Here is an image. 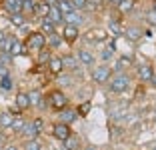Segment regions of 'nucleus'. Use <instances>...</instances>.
I'll return each mask as SVG.
<instances>
[{"label":"nucleus","mask_w":156,"mask_h":150,"mask_svg":"<svg viewBox=\"0 0 156 150\" xmlns=\"http://www.w3.org/2000/svg\"><path fill=\"white\" fill-rule=\"evenodd\" d=\"M130 82H132V78H130L128 72H114L112 78L108 80V84H106V88L110 94H124L130 88Z\"/></svg>","instance_id":"f257e3e1"},{"label":"nucleus","mask_w":156,"mask_h":150,"mask_svg":"<svg viewBox=\"0 0 156 150\" xmlns=\"http://www.w3.org/2000/svg\"><path fill=\"white\" fill-rule=\"evenodd\" d=\"M46 102H48V108L60 112V110L68 108L70 100H68V96H66V92H62L60 88H54V90H50L46 94Z\"/></svg>","instance_id":"f03ea898"},{"label":"nucleus","mask_w":156,"mask_h":150,"mask_svg":"<svg viewBox=\"0 0 156 150\" xmlns=\"http://www.w3.org/2000/svg\"><path fill=\"white\" fill-rule=\"evenodd\" d=\"M112 74H114V70H112V66L110 64H106V62H102V64H98V66H94V68H90V78H92V82L94 84H108V80L112 78Z\"/></svg>","instance_id":"7ed1b4c3"},{"label":"nucleus","mask_w":156,"mask_h":150,"mask_svg":"<svg viewBox=\"0 0 156 150\" xmlns=\"http://www.w3.org/2000/svg\"><path fill=\"white\" fill-rule=\"evenodd\" d=\"M24 46H26V52H40V50L46 48V36L42 34L40 30H32L24 38Z\"/></svg>","instance_id":"20e7f679"},{"label":"nucleus","mask_w":156,"mask_h":150,"mask_svg":"<svg viewBox=\"0 0 156 150\" xmlns=\"http://www.w3.org/2000/svg\"><path fill=\"white\" fill-rule=\"evenodd\" d=\"M76 58H78V62H80V66H86V68H94V66H96V54L88 48H78Z\"/></svg>","instance_id":"39448f33"},{"label":"nucleus","mask_w":156,"mask_h":150,"mask_svg":"<svg viewBox=\"0 0 156 150\" xmlns=\"http://www.w3.org/2000/svg\"><path fill=\"white\" fill-rule=\"evenodd\" d=\"M108 36H110V34H108L104 28H92V30H88L86 34H84V40L90 42V44H102V42L106 44Z\"/></svg>","instance_id":"423d86ee"},{"label":"nucleus","mask_w":156,"mask_h":150,"mask_svg":"<svg viewBox=\"0 0 156 150\" xmlns=\"http://www.w3.org/2000/svg\"><path fill=\"white\" fill-rule=\"evenodd\" d=\"M52 136L60 142L68 140V138L72 136V126H68V124H64V122H54L52 124Z\"/></svg>","instance_id":"0eeeda50"},{"label":"nucleus","mask_w":156,"mask_h":150,"mask_svg":"<svg viewBox=\"0 0 156 150\" xmlns=\"http://www.w3.org/2000/svg\"><path fill=\"white\" fill-rule=\"evenodd\" d=\"M60 34H62L66 44H74V42H78V38H80V28L74 26V24H62Z\"/></svg>","instance_id":"6e6552de"},{"label":"nucleus","mask_w":156,"mask_h":150,"mask_svg":"<svg viewBox=\"0 0 156 150\" xmlns=\"http://www.w3.org/2000/svg\"><path fill=\"white\" fill-rule=\"evenodd\" d=\"M28 98H30V106L32 108H48V102H46V94H42L38 88L28 92Z\"/></svg>","instance_id":"1a4fd4ad"},{"label":"nucleus","mask_w":156,"mask_h":150,"mask_svg":"<svg viewBox=\"0 0 156 150\" xmlns=\"http://www.w3.org/2000/svg\"><path fill=\"white\" fill-rule=\"evenodd\" d=\"M136 74H138V78H140L142 82H150L152 76L156 74V70H154V66H152L150 62H142V64L136 66Z\"/></svg>","instance_id":"9d476101"},{"label":"nucleus","mask_w":156,"mask_h":150,"mask_svg":"<svg viewBox=\"0 0 156 150\" xmlns=\"http://www.w3.org/2000/svg\"><path fill=\"white\" fill-rule=\"evenodd\" d=\"M46 70L52 74V76H60V74L64 72V64H62V56H56L52 54L50 62L46 64Z\"/></svg>","instance_id":"9b49d317"},{"label":"nucleus","mask_w":156,"mask_h":150,"mask_svg":"<svg viewBox=\"0 0 156 150\" xmlns=\"http://www.w3.org/2000/svg\"><path fill=\"white\" fill-rule=\"evenodd\" d=\"M78 120V112H76V108H64V110H60L58 112V122H64V124H68V126H72L74 122Z\"/></svg>","instance_id":"f8f14e48"},{"label":"nucleus","mask_w":156,"mask_h":150,"mask_svg":"<svg viewBox=\"0 0 156 150\" xmlns=\"http://www.w3.org/2000/svg\"><path fill=\"white\" fill-rule=\"evenodd\" d=\"M142 36H144V30L140 26H136V24H130V26L124 28V38L128 42H138Z\"/></svg>","instance_id":"ddd939ff"},{"label":"nucleus","mask_w":156,"mask_h":150,"mask_svg":"<svg viewBox=\"0 0 156 150\" xmlns=\"http://www.w3.org/2000/svg\"><path fill=\"white\" fill-rule=\"evenodd\" d=\"M106 32H108L110 36H114V38L124 36V26H122V22H120V18H110V20H108V24H106Z\"/></svg>","instance_id":"4468645a"},{"label":"nucleus","mask_w":156,"mask_h":150,"mask_svg":"<svg viewBox=\"0 0 156 150\" xmlns=\"http://www.w3.org/2000/svg\"><path fill=\"white\" fill-rule=\"evenodd\" d=\"M134 66V60H132V56H126V54H122V56H118L116 58V62H114V72H126L128 68H132Z\"/></svg>","instance_id":"2eb2a0df"},{"label":"nucleus","mask_w":156,"mask_h":150,"mask_svg":"<svg viewBox=\"0 0 156 150\" xmlns=\"http://www.w3.org/2000/svg\"><path fill=\"white\" fill-rule=\"evenodd\" d=\"M14 106H16L20 112H26V110L32 108V106H30V98H28V92H18V94L14 96Z\"/></svg>","instance_id":"dca6fc26"},{"label":"nucleus","mask_w":156,"mask_h":150,"mask_svg":"<svg viewBox=\"0 0 156 150\" xmlns=\"http://www.w3.org/2000/svg\"><path fill=\"white\" fill-rule=\"evenodd\" d=\"M0 4H2V8H4L6 14H16V12H22L24 0H2Z\"/></svg>","instance_id":"f3484780"},{"label":"nucleus","mask_w":156,"mask_h":150,"mask_svg":"<svg viewBox=\"0 0 156 150\" xmlns=\"http://www.w3.org/2000/svg\"><path fill=\"white\" fill-rule=\"evenodd\" d=\"M14 116L10 110H4V112H0V130L2 132H10V128H12L14 124Z\"/></svg>","instance_id":"a211bd4d"},{"label":"nucleus","mask_w":156,"mask_h":150,"mask_svg":"<svg viewBox=\"0 0 156 150\" xmlns=\"http://www.w3.org/2000/svg\"><path fill=\"white\" fill-rule=\"evenodd\" d=\"M114 52H116V42L114 40H106L104 50H100V60L108 64V60L114 58Z\"/></svg>","instance_id":"6ab92c4d"},{"label":"nucleus","mask_w":156,"mask_h":150,"mask_svg":"<svg viewBox=\"0 0 156 150\" xmlns=\"http://www.w3.org/2000/svg\"><path fill=\"white\" fill-rule=\"evenodd\" d=\"M62 64H64V70H68V72H78V68H80L76 54H64L62 56Z\"/></svg>","instance_id":"aec40b11"},{"label":"nucleus","mask_w":156,"mask_h":150,"mask_svg":"<svg viewBox=\"0 0 156 150\" xmlns=\"http://www.w3.org/2000/svg\"><path fill=\"white\" fill-rule=\"evenodd\" d=\"M38 136H40V132L34 128L32 120H28L24 130H22V134H20V138H22V140H38Z\"/></svg>","instance_id":"412c9836"},{"label":"nucleus","mask_w":156,"mask_h":150,"mask_svg":"<svg viewBox=\"0 0 156 150\" xmlns=\"http://www.w3.org/2000/svg\"><path fill=\"white\" fill-rule=\"evenodd\" d=\"M12 58H16V56H22L26 54V46H24V40H20L18 36H14L12 40V46H10V52H8Z\"/></svg>","instance_id":"4be33fe9"},{"label":"nucleus","mask_w":156,"mask_h":150,"mask_svg":"<svg viewBox=\"0 0 156 150\" xmlns=\"http://www.w3.org/2000/svg\"><path fill=\"white\" fill-rule=\"evenodd\" d=\"M46 18L50 20V22L54 24L56 28H58L60 24H64V14L58 10V6H56V4H52V6H50V12H48V16H46Z\"/></svg>","instance_id":"5701e85b"},{"label":"nucleus","mask_w":156,"mask_h":150,"mask_svg":"<svg viewBox=\"0 0 156 150\" xmlns=\"http://www.w3.org/2000/svg\"><path fill=\"white\" fill-rule=\"evenodd\" d=\"M62 44H64V38H62V34H60L58 30H56L54 34H50V36H46V48H50V50H58Z\"/></svg>","instance_id":"b1692460"},{"label":"nucleus","mask_w":156,"mask_h":150,"mask_svg":"<svg viewBox=\"0 0 156 150\" xmlns=\"http://www.w3.org/2000/svg\"><path fill=\"white\" fill-rule=\"evenodd\" d=\"M84 14L82 12H78V10H74V12L70 14H64V24H74V26L80 28V24H84Z\"/></svg>","instance_id":"393cba45"},{"label":"nucleus","mask_w":156,"mask_h":150,"mask_svg":"<svg viewBox=\"0 0 156 150\" xmlns=\"http://www.w3.org/2000/svg\"><path fill=\"white\" fill-rule=\"evenodd\" d=\"M14 90V78L10 72H6L4 76H0V92L6 94V92H12Z\"/></svg>","instance_id":"a878e982"},{"label":"nucleus","mask_w":156,"mask_h":150,"mask_svg":"<svg viewBox=\"0 0 156 150\" xmlns=\"http://www.w3.org/2000/svg\"><path fill=\"white\" fill-rule=\"evenodd\" d=\"M26 122H28V118H24V114H18V116L14 118V124H12V128H10V132L16 134V136H20L24 126H26Z\"/></svg>","instance_id":"bb28decb"},{"label":"nucleus","mask_w":156,"mask_h":150,"mask_svg":"<svg viewBox=\"0 0 156 150\" xmlns=\"http://www.w3.org/2000/svg\"><path fill=\"white\" fill-rule=\"evenodd\" d=\"M62 144H64V150H82L80 136H78V134H74V132H72V136H70L68 140H64Z\"/></svg>","instance_id":"cd10ccee"},{"label":"nucleus","mask_w":156,"mask_h":150,"mask_svg":"<svg viewBox=\"0 0 156 150\" xmlns=\"http://www.w3.org/2000/svg\"><path fill=\"white\" fill-rule=\"evenodd\" d=\"M8 22L12 24L14 28H20L24 24H28V16H24L22 12H16V14H8Z\"/></svg>","instance_id":"c85d7f7f"},{"label":"nucleus","mask_w":156,"mask_h":150,"mask_svg":"<svg viewBox=\"0 0 156 150\" xmlns=\"http://www.w3.org/2000/svg\"><path fill=\"white\" fill-rule=\"evenodd\" d=\"M134 8H136V0H122V2L116 6L118 14H124V16H126V14H130Z\"/></svg>","instance_id":"c756f323"},{"label":"nucleus","mask_w":156,"mask_h":150,"mask_svg":"<svg viewBox=\"0 0 156 150\" xmlns=\"http://www.w3.org/2000/svg\"><path fill=\"white\" fill-rule=\"evenodd\" d=\"M50 6H52V4H48L46 0H40V2H38L36 12H34V18H38V20L46 18V16H48V12H50Z\"/></svg>","instance_id":"7c9ffc66"},{"label":"nucleus","mask_w":156,"mask_h":150,"mask_svg":"<svg viewBox=\"0 0 156 150\" xmlns=\"http://www.w3.org/2000/svg\"><path fill=\"white\" fill-rule=\"evenodd\" d=\"M50 58H52L50 48H44V50H40V52H36V64L38 66H46V64L50 62Z\"/></svg>","instance_id":"2f4dec72"},{"label":"nucleus","mask_w":156,"mask_h":150,"mask_svg":"<svg viewBox=\"0 0 156 150\" xmlns=\"http://www.w3.org/2000/svg\"><path fill=\"white\" fill-rule=\"evenodd\" d=\"M38 2H40V0H24V4H22L24 16H34V12H36V8H38Z\"/></svg>","instance_id":"473e14b6"},{"label":"nucleus","mask_w":156,"mask_h":150,"mask_svg":"<svg viewBox=\"0 0 156 150\" xmlns=\"http://www.w3.org/2000/svg\"><path fill=\"white\" fill-rule=\"evenodd\" d=\"M38 30H40L44 36H50V34H54V32H56V26H54V24H52L48 18H42V20H40V26H38Z\"/></svg>","instance_id":"72a5a7b5"},{"label":"nucleus","mask_w":156,"mask_h":150,"mask_svg":"<svg viewBox=\"0 0 156 150\" xmlns=\"http://www.w3.org/2000/svg\"><path fill=\"white\" fill-rule=\"evenodd\" d=\"M56 6H58V10L62 14L74 12V6H72V2H70V0H58V2H56Z\"/></svg>","instance_id":"f704fd0d"},{"label":"nucleus","mask_w":156,"mask_h":150,"mask_svg":"<svg viewBox=\"0 0 156 150\" xmlns=\"http://www.w3.org/2000/svg\"><path fill=\"white\" fill-rule=\"evenodd\" d=\"M20 150H42V144H40V140H24Z\"/></svg>","instance_id":"c9c22d12"},{"label":"nucleus","mask_w":156,"mask_h":150,"mask_svg":"<svg viewBox=\"0 0 156 150\" xmlns=\"http://www.w3.org/2000/svg\"><path fill=\"white\" fill-rule=\"evenodd\" d=\"M12 40H14V34H6V36H4V40L0 42V50H2V52H10Z\"/></svg>","instance_id":"e433bc0d"},{"label":"nucleus","mask_w":156,"mask_h":150,"mask_svg":"<svg viewBox=\"0 0 156 150\" xmlns=\"http://www.w3.org/2000/svg\"><path fill=\"white\" fill-rule=\"evenodd\" d=\"M90 108H92V104H90V100H84L82 104L76 108V112H78V116H88V112H90Z\"/></svg>","instance_id":"4c0bfd02"},{"label":"nucleus","mask_w":156,"mask_h":150,"mask_svg":"<svg viewBox=\"0 0 156 150\" xmlns=\"http://www.w3.org/2000/svg\"><path fill=\"white\" fill-rule=\"evenodd\" d=\"M74 6V10H78V12H86L88 10V0H70Z\"/></svg>","instance_id":"58836bf2"},{"label":"nucleus","mask_w":156,"mask_h":150,"mask_svg":"<svg viewBox=\"0 0 156 150\" xmlns=\"http://www.w3.org/2000/svg\"><path fill=\"white\" fill-rule=\"evenodd\" d=\"M144 18H146V22L148 24H150V26L152 28H156V12H154V10H146V14H144Z\"/></svg>","instance_id":"ea45409f"},{"label":"nucleus","mask_w":156,"mask_h":150,"mask_svg":"<svg viewBox=\"0 0 156 150\" xmlns=\"http://www.w3.org/2000/svg\"><path fill=\"white\" fill-rule=\"evenodd\" d=\"M32 124H34V128L42 134V130H44V120L42 118H32Z\"/></svg>","instance_id":"a19ab883"},{"label":"nucleus","mask_w":156,"mask_h":150,"mask_svg":"<svg viewBox=\"0 0 156 150\" xmlns=\"http://www.w3.org/2000/svg\"><path fill=\"white\" fill-rule=\"evenodd\" d=\"M18 32H20V34H24V38H26L28 34H30V32H32V28L28 26V24H24V26H20V28H18Z\"/></svg>","instance_id":"79ce46f5"},{"label":"nucleus","mask_w":156,"mask_h":150,"mask_svg":"<svg viewBox=\"0 0 156 150\" xmlns=\"http://www.w3.org/2000/svg\"><path fill=\"white\" fill-rule=\"evenodd\" d=\"M4 150H20V146L16 142H8V144H4Z\"/></svg>","instance_id":"37998d69"},{"label":"nucleus","mask_w":156,"mask_h":150,"mask_svg":"<svg viewBox=\"0 0 156 150\" xmlns=\"http://www.w3.org/2000/svg\"><path fill=\"white\" fill-rule=\"evenodd\" d=\"M106 2H108V4H110V6H118L120 2H122V0H106Z\"/></svg>","instance_id":"c03bdc74"},{"label":"nucleus","mask_w":156,"mask_h":150,"mask_svg":"<svg viewBox=\"0 0 156 150\" xmlns=\"http://www.w3.org/2000/svg\"><path fill=\"white\" fill-rule=\"evenodd\" d=\"M82 150H98V148H96V146H84Z\"/></svg>","instance_id":"a18cd8bd"},{"label":"nucleus","mask_w":156,"mask_h":150,"mask_svg":"<svg viewBox=\"0 0 156 150\" xmlns=\"http://www.w3.org/2000/svg\"><path fill=\"white\" fill-rule=\"evenodd\" d=\"M150 84H152V86H154V88H156V74H154V76H152V80H150Z\"/></svg>","instance_id":"49530a36"},{"label":"nucleus","mask_w":156,"mask_h":150,"mask_svg":"<svg viewBox=\"0 0 156 150\" xmlns=\"http://www.w3.org/2000/svg\"><path fill=\"white\" fill-rule=\"evenodd\" d=\"M152 10L156 12V0H152Z\"/></svg>","instance_id":"de8ad7c7"},{"label":"nucleus","mask_w":156,"mask_h":150,"mask_svg":"<svg viewBox=\"0 0 156 150\" xmlns=\"http://www.w3.org/2000/svg\"><path fill=\"white\" fill-rule=\"evenodd\" d=\"M0 150H4V146H2V138H0Z\"/></svg>","instance_id":"09e8293b"},{"label":"nucleus","mask_w":156,"mask_h":150,"mask_svg":"<svg viewBox=\"0 0 156 150\" xmlns=\"http://www.w3.org/2000/svg\"><path fill=\"white\" fill-rule=\"evenodd\" d=\"M150 150H156V144H154V146H152V148H150Z\"/></svg>","instance_id":"8fccbe9b"},{"label":"nucleus","mask_w":156,"mask_h":150,"mask_svg":"<svg viewBox=\"0 0 156 150\" xmlns=\"http://www.w3.org/2000/svg\"><path fill=\"white\" fill-rule=\"evenodd\" d=\"M0 52H2V50H0Z\"/></svg>","instance_id":"3c124183"},{"label":"nucleus","mask_w":156,"mask_h":150,"mask_svg":"<svg viewBox=\"0 0 156 150\" xmlns=\"http://www.w3.org/2000/svg\"><path fill=\"white\" fill-rule=\"evenodd\" d=\"M0 2H2V0H0Z\"/></svg>","instance_id":"603ef678"},{"label":"nucleus","mask_w":156,"mask_h":150,"mask_svg":"<svg viewBox=\"0 0 156 150\" xmlns=\"http://www.w3.org/2000/svg\"><path fill=\"white\" fill-rule=\"evenodd\" d=\"M154 70H156V68H154Z\"/></svg>","instance_id":"864d4df0"}]
</instances>
